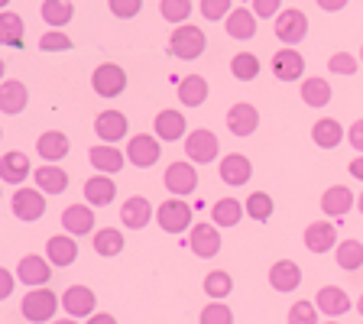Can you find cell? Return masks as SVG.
Wrapping results in <instances>:
<instances>
[{"label":"cell","instance_id":"6da1fadb","mask_svg":"<svg viewBox=\"0 0 363 324\" xmlns=\"http://www.w3.org/2000/svg\"><path fill=\"white\" fill-rule=\"evenodd\" d=\"M59 305H62V298H55L52 289L39 286V289H30V292L23 295L20 311H23V318H26V321H33V324H45V321H52V318H55Z\"/></svg>","mask_w":363,"mask_h":324},{"label":"cell","instance_id":"7a4b0ae2","mask_svg":"<svg viewBox=\"0 0 363 324\" xmlns=\"http://www.w3.org/2000/svg\"><path fill=\"white\" fill-rule=\"evenodd\" d=\"M204 45H208V39H204L201 26H191V23L175 26L172 36H169V52H172V59H182V62L198 59L204 52Z\"/></svg>","mask_w":363,"mask_h":324},{"label":"cell","instance_id":"3957f363","mask_svg":"<svg viewBox=\"0 0 363 324\" xmlns=\"http://www.w3.org/2000/svg\"><path fill=\"white\" fill-rule=\"evenodd\" d=\"M162 185L172 191V198L195 195V189H198V169H195V162H185V159L169 162L166 175H162Z\"/></svg>","mask_w":363,"mask_h":324},{"label":"cell","instance_id":"277c9868","mask_svg":"<svg viewBox=\"0 0 363 324\" xmlns=\"http://www.w3.org/2000/svg\"><path fill=\"white\" fill-rule=\"evenodd\" d=\"M156 220L166 234H185L191 227V208L185 204V198H169V201L159 204Z\"/></svg>","mask_w":363,"mask_h":324},{"label":"cell","instance_id":"5b68a950","mask_svg":"<svg viewBox=\"0 0 363 324\" xmlns=\"http://www.w3.org/2000/svg\"><path fill=\"white\" fill-rule=\"evenodd\" d=\"M218 152H220V140L214 130L198 127L185 136V156H189L191 162H214Z\"/></svg>","mask_w":363,"mask_h":324},{"label":"cell","instance_id":"8992f818","mask_svg":"<svg viewBox=\"0 0 363 324\" xmlns=\"http://www.w3.org/2000/svg\"><path fill=\"white\" fill-rule=\"evenodd\" d=\"M276 36H279L282 45H298L305 36H308V16L302 10L295 7H286L279 16H276Z\"/></svg>","mask_w":363,"mask_h":324},{"label":"cell","instance_id":"52a82bcc","mask_svg":"<svg viewBox=\"0 0 363 324\" xmlns=\"http://www.w3.org/2000/svg\"><path fill=\"white\" fill-rule=\"evenodd\" d=\"M91 84H94V94H101V98H117L127 88V72L121 65H113V62H104V65L94 68Z\"/></svg>","mask_w":363,"mask_h":324},{"label":"cell","instance_id":"ba28073f","mask_svg":"<svg viewBox=\"0 0 363 324\" xmlns=\"http://www.w3.org/2000/svg\"><path fill=\"white\" fill-rule=\"evenodd\" d=\"M189 247L195 257L214 259L220 253V227L218 224H195L189 234Z\"/></svg>","mask_w":363,"mask_h":324},{"label":"cell","instance_id":"9c48e42d","mask_svg":"<svg viewBox=\"0 0 363 324\" xmlns=\"http://www.w3.org/2000/svg\"><path fill=\"white\" fill-rule=\"evenodd\" d=\"M10 208L20 220H39L45 214V191L39 189H16L10 198Z\"/></svg>","mask_w":363,"mask_h":324},{"label":"cell","instance_id":"30bf717a","mask_svg":"<svg viewBox=\"0 0 363 324\" xmlns=\"http://www.w3.org/2000/svg\"><path fill=\"white\" fill-rule=\"evenodd\" d=\"M16 279L30 289L45 286V282L52 279V263H49V257H36V253L23 257L20 266H16Z\"/></svg>","mask_w":363,"mask_h":324},{"label":"cell","instance_id":"8fae6325","mask_svg":"<svg viewBox=\"0 0 363 324\" xmlns=\"http://www.w3.org/2000/svg\"><path fill=\"white\" fill-rule=\"evenodd\" d=\"M159 152H162V146H159L156 136L150 133H136L130 136V143H127V159L133 162V166L140 169H150L159 162Z\"/></svg>","mask_w":363,"mask_h":324},{"label":"cell","instance_id":"7c38bea8","mask_svg":"<svg viewBox=\"0 0 363 324\" xmlns=\"http://www.w3.org/2000/svg\"><path fill=\"white\" fill-rule=\"evenodd\" d=\"M272 75L279 78V82H298L305 75V59L298 49L292 45H282L279 52L272 55Z\"/></svg>","mask_w":363,"mask_h":324},{"label":"cell","instance_id":"4fadbf2b","mask_svg":"<svg viewBox=\"0 0 363 324\" xmlns=\"http://www.w3.org/2000/svg\"><path fill=\"white\" fill-rule=\"evenodd\" d=\"M250 179H253V162H250L247 156H240V152H227V156L220 159V181H224V185L240 189V185H247Z\"/></svg>","mask_w":363,"mask_h":324},{"label":"cell","instance_id":"5bb4252c","mask_svg":"<svg viewBox=\"0 0 363 324\" xmlns=\"http://www.w3.org/2000/svg\"><path fill=\"white\" fill-rule=\"evenodd\" d=\"M257 127H259V111L253 104H247V101H240V104L227 111V130L234 136H253Z\"/></svg>","mask_w":363,"mask_h":324},{"label":"cell","instance_id":"9a60e30c","mask_svg":"<svg viewBox=\"0 0 363 324\" xmlns=\"http://www.w3.org/2000/svg\"><path fill=\"white\" fill-rule=\"evenodd\" d=\"M94 305H98V295L91 292L88 286H68L65 295H62V308L72 318H91Z\"/></svg>","mask_w":363,"mask_h":324},{"label":"cell","instance_id":"2e32d148","mask_svg":"<svg viewBox=\"0 0 363 324\" xmlns=\"http://www.w3.org/2000/svg\"><path fill=\"white\" fill-rule=\"evenodd\" d=\"M88 159H91V166L98 169L101 175H117L123 166H127V162H123V159H127V152H121L113 143L91 146V150H88Z\"/></svg>","mask_w":363,"mask_h":324},{"label":"cell","instance_id":"e0dca14e","mask_svg":"<svg viewBox=\"0 0 363 324\" xmlns=\"http://www.w3.org/2000/svg\"><path fill=\"white\" fill-rule=\"evenodd\" d=\"M315 305H318V311H321V315H328V318H344L354 302H350V295L344 292V289L325 286V289H318Z\"/></svg>","mask_w":363,"mask_h":324},{"label":"cell","instance_id":"ac0fdd59","mask_svg":"<svg viewBox=\"0 0 363 324\" xmlns=\"http://www.w3.org/2000/svg\"><path fill=\"white\" fill-rule=\"evenodd\" d=\"M152 218H156V211H152L150 198H143V195L127 198L121 208V220H123V227H130V230H143Z\"/></svg>","mask_w":363,"mask_h":324},{"label":"cell","instance_id":"d6986e66","mask_svg":"<svg viewBox=\"0 0 363 324\" xmlns=\"http://www.w3.org/2000/svg\"><path fill=\"white\" fill-rule=\"evenodd\" d=\"M269 286L276 292H295L302 286V266L295 259H279V263L269 266Z\"/></svg>","mask_w":363,"mask_h":324},{"label":"cell","instance_id":"ffe728a7","mask_svg":"<svg viewBox=\"0 0 363 324\" xmlns=\"http://www.w3.org/2000/svg\"><path fill=\"white\" fill-rule=\"evenodd\" d=\"M305 247L311 253H328V250H337V227L331 220H315V224L305 227Z\"/></svg>","mask_w":363,"mask_h":324},{"label":"cell","instance_id":"44dd1931","mask_svg":"<svg viewBox=\"0 0 363 324\" xmlns=\"http://www.w3.org/2000/svg\"><path fill=\"white\" fill-rule=\"evenodd\" d=\"M127 130H130V123L121 111H101L94 117V133L101 136V143H117V140L127 136Z\"/></svg>","mask_w":363,"mask_h":324},{"label":"cell","instance_id":"7402d4cb","mask_svg":"<svg viewBox=\"0 0 363 324\" xmlns=\"http://www.w3.org/2000/svg\"><path fill=\"white\" fill-rule=\"evenodd\" d=\"M45 257H49V263L55 266V269H62V266H72L78 259V243L72 234H55L45 240Z\"/></svg>","mask_w":363,"mask_h":324},{"label":"cell","instance_id":"603a6c76","mask_svg":"<svg viewBox=\"0 0 363 324\" xmlns=\"http://www.w3.org/2000/svg\"><path fill=\"white\" fill-rule=\"evenodd\" d=\"M62 227H65V234L72 237H84L94 230V211H91V204H68L65 211H62Z\"/></svg>","mask_w":363,"mask_h":324},{"label":"cell","instance_id":"cb8c5ba5","mask_svg":"<svg viewBox=\"0 0 363 324\" xmlns=\"http://www.w3.org/2000/svg\"><path fill=\"white\" fill-rule=\"evenodd\" d=\"M354 204H357V198L347 185H331V189H325V195H321V211H325L328 218H344V214H350Z\"/></svg>","mask_w":363,"mask_h":324},{"label":"cell","instance_id":"d4e9b609","mask_svg":"<svg viewBox=\"0 0 363 324\" xmlns=\"http://www.w3.org/2000/svg\"><path fill=\"white\" fill-rule=\"evenodd\" d=\"M68 150H72V143H68V136L62 130H45L36 140V152L45 162H62L68 156Z\"/></svg>","mask_w":363,"mask_h":324},{"label":"cell","instance_id":"484cf974","mask_svg":"<svg viewBox=\"0 0 363 324\" xmlns=\"http://www.w3.org/2000/svg\"><path fill=\"white\" fill-rule=\"evenodd\" d=\"M33 181H36V189L45 191V195H62L68 189V172L62 166H55V162H45V166H39L33 172Z\"/></svg>","mask_w":363,"mask_h":324},{"label":"cell","instance_id":"4316f807","mask_svg":"<svg viewBox=\"0 0 363 324\" xmlns=\"http://www.w3.org/2000/svg\"><path fill=\"white\" fill-rule=\"evenodd\" d=\"M257 20H259V16L253 13V10L234 7V13L224 20V30H227V36H234V39H240V43H247V39L257 36Z\"/></svg>","mask_w":363,"mask_h":324},{"label":"cell","instance_id":"83f0119b","mask_svg":"<svg viewBox=\"0 0 363 324\" xmlns=\"http://www.w3.org/2000/svg\"><path fill=\"white\" fill-rule=\"evenodd\" d=\"M84 198H88L91 208H107V204L117 198V185H113L111 175H91L88 181H84Z\"/></svg>","mask_w":363,"mask_h":324},{"label":"cell","instance_id":"f1b7e54d","mask_svg":"<svg viewBox=\"0 0 363 324\" xmlns=\"http://www.w3.org/2000/svg\"><path fill=\"white\" fill-rule=\"evenodd\" d=\"M26 104H30V91H26V84L23 82L10 78V82L0 84V111L7 113V117L26 111Z\"/></svg>","mask_w":363,"mask_h":324},{"label":"cell","instance_id":"f546056e","mask_svg":"<svg viewBox=\"0 0 363 324\" xmlns=\"http://www.w3.org/2000/svg\"><path fill=\"white\" fill-rule=\"evenodd\" d=\"M0 175H4L7 185H23L26 175H30V156L20 150H7L0 159Z\"/></svg>","mask_w":363,"mask_h":324},{"label":"cell","instance_id":"4dcf8cb0","mask_svg":"<svg viewBox=\"0 0 363 324\" xmlns=\"http://www.w3.org/2000/svg\"><path fill=\"white\" fill-rule=\"evenodd\" d=\"M344 136H347V130L340 127V121H334V117H321V121H315V127H311V140H315V146H321V150L340 146Z\"/></svg>","mask_w":363,"mask_h":324},{"label":"cell","instance_id":"1f68e13d","mask_svg":"<svg viewBox=\"0 0 363 324\" xmlns=\"http://www.w3.org/2000/svg\"><path fill=\"white\" fill-rule=\"evenodd\" d=\"M243 218H247V208L237 198H218L211 204V224L218 227H237Z\"/></svg>","mask_w":363,"mask_h":324},{"label":"cell","instance_id":"d6a6232c","mask_svg":"<svg viewBox=\"0 0 363 324\" xmlns=\"http://www.w3.org/2000/svg\"><path fill=\"white\" fill-rule=\"evenodd\" d=\"M156 136L166 140V143H175L185 136V113L182 111H159L156 113Z\"/></svg>","mask_w":363,"mask_h":324},{"label":"cell","instance_id":"836d02e7","mask_svg":"<svg viewBox=\"0 0 363 324\" xmlns=\"http://www.w3.org/2000/svg\"><path fill=\"white\" fill-rule=\"evenodd\" d=\"M208 82H204L201 75H185L179 82V101L185 107H201L204 101H208Z\"/></svg>","mask_w":363,"mask_h":324},{"label":"cell","instance_id":"e575fe53","mask_svg":"<svg viewBox=\"0 0 363 324\" xmlns=\"http://www.w3.org/2000/svg\"><path fill=\"white\" fill-rule=\"evenodd\" d=\"M302 101L308 107H315V111H321V107L331 104V84H328V78H305L302 82Z\"/></svg>","mask_w":363,"mask_h":324},{"label":"cell","instance_id":"d590c367","mask_svg":"<svg viewBox=\"0 0 363 324\" xmlns=\"http://www.w3.org/2000/svg\"><path fill=\"white\" fill-rule=\"evenodd\" d=\"M75 16V7H72V0H43V20L49 30H62L68 26Z\"/></svg>","mask_w":363,"mask_h":324},{"label":"cell","instance_id":"8d00e7d4","mask_svg":"<svg viewBox=\"0 0 363 324\" xmlns=\"http://www.w3.org/2000/svg\"><path fill=\"white\" fill-rule=\"evenodd\" d=\"M94 253H98V257H117V253H123V234L117 227H101V230H94Z\"/></svg>","mask_w":363,"mask_h":324},{"label":"cell","instance_id":"74e56055","mask_svg":"<svg viewBox=\"0 0 363 324\" xmlns=\"http://www.w3.org/2000/svg\"><path fill=\"white\" fill-rule=\"evenodd\" d=\"M204 292H208V298H227V295L234 292V279H230V272L224 269H211L208 276H204Z\"/></svg>","mask_w":363,"mask_h":324},{"label":"cell","instance_id":"f35d334b","mask_svg":"<svg viewBox=\"0 0 363 324\" xmlns=\"http://www.w3.org/2000/svg\"><path fill=\"white\" fill-rule=\"evenodd\" d=\"M23 20L20 13H13V10H4V16H0V43L4 45H23Z\"/></svg>","mask_w":363,"mask_h":324},{"label":"cell","instance_id":"ab89813d","mask_svg":"<svg viewBox=\"0 0 363 324\" xmlns=\"http://www.w3.org/2000/svg\"><path fill=\"white\" fill-rule=\"evenodd\" d=\"M334 253H337V266H340V269L354 272V269H360V266H363V243L360 240H340Z\"/></svg>","mask_w":363,"mask_h":324},{"label":"cell","instance_id":"60d3db41","mask_svg":"<svg viewBox=\"0 0 363 324\" xmlns=\"http://www.w3.org/2000/svg\"><path fill=\"white\" fill-rule=\"evenodd\" d=\"M230 75H234L237 82H253V78L259 75V59L253 52H237L234 59H230Z\"/></svg>","mask_w":363,"mask_h":324},{"label":"cell","instance_id":"b9f144b4","mask_svg":"<svg viewBox=\"0 0 363 324\" xmlns=\"http://www.w3.org/2000/svg\"><path fill=\"white\" fill-rule=\"evenodd\" d=\"M191 10H195L191 7V0H159V13H162V20L175 23V26L189 23Z\"/></svg>","mask_w":363,"mask_h":324},{"label":"cell","instance_id":"7bdbcfd3","mask_svg":"<svg viewBox=\"0 0 363 324\" xmlns=\"http://www.w3.org/2000/svg\"><path fill=\"white\" fill-rule=\"evenodd\" d=\"M243 208H247V218L259 220V224L272 218V198L266 195V191H253V195L247 198V204H243Z\"/></svg>","mask_w":363,"mask_h":324},{"label":"cell","instance_id":"ee69618b","mask_svg":"<svg viewBox=\"0 0 363 324\" xmlns=\"http://www.w3.org/2000/svg\"><path fill=\"white\" fill-rule=\"evenodd\" d=\"M39 49L43 52H68V49H75V43H72V36L62 30H49L39 36Z\"/></svg>","mask_w":363,"mask_h":324},{"label":"cell","instance_id":"f6af8a7d","mask_svg":"<svg viewBox=\"0 0 363 324\" xmlns=\"http://www.w3.org/2000/svg\"><path fill=\"white\" fill-rule=\"evenodd\" d=\"M201 324H234V311L227 308L224 302H208L204 305V311H201Z\"/></svg>","mask_w":363,"mask_h":324},{"label":"cell","instance_id":"bcb514c9","mask_svg":"<svg viewBox=\"0 0 363 324\" xmlns=\"http://www.w3.org/2000/svg\"><path fill=\"white\" fill-rule=\"evenodd\" d=\"M289 324H318V305L311 302H295L292 308H289Z\"/></svg>","mask_w":363,"mask_h":324},{"label":"cell","instance_id":"7dc6e473","mask_svg":"<svg viewBox=\"0 0 363 324\" xmlns=\"http://www.w3.org/2000/svg\"><path fill=\"white\" fill-rule=\"evenodd\" d=\"M328 68H331L334 75H357V68H360V59H354L350 52H334L328 59Z\"/></svg>","mask_w":363,"mask_h":324},{"label":"cell","instance_id":"c3c4849f","mask_svg":"<svg viewBox=\"0 0 363 324\" xmlns=\"http://www.w3.org/2000/svg\"><path fill=\"white\" fill-rule=\"evenodd\" d=\"M234 13V4L230 0H201V16L204 20H227Z\"/></svg>","mask_w":363,"mask_h":324},{"label":"cell","instance_id":"681fc988","mask_svg":"<svg viewBox=\"0 0 363 324\" xmlns=\"http://www.w3.org/2000/svg\"><path fill=\"white\" fill-rule=\"evenodd\" d=\"M107 7L117 20H133L140 10H143V0H107Z\"/></svg>","mask_w":363,"mask_h":324},{"label":"cell","instance_id":"f907efd6","mask_svg":"<svg viewBox=\"0 0 363 324\" xmlns=\"http://www.w3.org/2000/svg\"><path fill=\"white\" fill-rule=\"evenodd\" d=\"M253 13L259 20H276L282 13V0H253Z\"/></svg>","mask_w":363,"mask_h":324},{"label":"cell","instance_id":"816d5d0a","mask_svg":"<svg viewBox=\"0 0 363 324\" xmlns=\"http://www.w3.org/2000/svg\"><path fill=\"white\" fill-rule=\"evenodd\" d=\"M347 140H350V146H354V150L363 156V117H360V121H354V123H350V130H347Z\"/></svg>","mask_w":363,"mask_h":324},{"label":"cell","instance_id":"f5cc1de1","mask_svg":"<svg viewBox=\"0 0 363 324\" xmlns=\"http://www.w3.org/2000/svg\"><path fill=\"white\" fill-rule=\"evenodd\" d=\"M13 286H16V276L7 269H0V298H7V295H13Z\"/></svg>","mask_w":363,"mask_h":324},{"label":"cell","instance_id":"db71d44e","mask_svg":"<svg viewBox=\"0 0 363 324\" xmlns=\"http://www.w3.org/2000/svg\"><path fill=\"white\" fill-rule=\"evenodd\" d=\"M318 7L328 10V13H337V10L347 7V0H318Z\"/></svg>","mask_w":363,"mask_h":324},{"label":"cell","instance_id":"11a10c76","mask_svg":"<svg viewBox=\"0 0 363 324\" xmlns=\"http://www.w3.org/2000/svg\"><path fill=\"white\" fill-rule=\"evenodd\" d=\"M84 324H117V318L107 315V311H98V315H91Z\"/></svg>","mask_w":363,"mask_h":324},{"label":"cell","instance_id":"9f6ffc18","mask_svg":"<svg viewBox=\"0 0 363 324\" xmlns=\"http://www.w3.org/2000/svg\"><path fill=\"white\" fill-rule=\"evenodd\" d=\"M350 175H354V179H360L363 181V156H357V159H350Z\"/></svg>","mask_w":363,"mask_h":324},{"label":"cell","instance_id":"6f0895ef","mask_svg":"<svg viewBox=\"0 0 363 324\" xmlns=\"http://www.w3.org/2000/svg\"><path fill=\"white\" fill-rule=\"evenodd\" d=\"M52 324H78V321H75V318H55Z\"/></svg>","mask_w":363,"mask_h":324},{"label":"cell","instance_id":"680465c9","mask_svg":"<svg viewBox=\"0 0 363 324\" xmlns=\"http://www.w3.org/2000/svg\"><path fill=\"white\" fill-rule=\"evenodd\" d=\"M357 208H360V214H363V191H360V198H357Z\"/></svg>","mask_w":363,"mask_h":324},{"label":"cell","instance_id":"91938a15","mask_svg":"<svg viewBox=\"0 0 363 324\" xmlns=\"http://www.w3.org/2000/svg\"><path fill=\"white\" fill-rule=\"evenodd\" d=\"M357 311H360V315H363V295H360V302H357Z\"/></svg>","mask_w":363,"mask_h":324},{"label":"cell","instance_id":"94428289","mask_svg":"<svg viewBox=\"0 0 363 324\" xmlns=\"http://www.w3.org/2000/svg\"><path fill=\"white\" fill-rule=\"evenodd\" d=\"M7 4H10V0H0V7H7Z\"/></svg>","mask_w":363,"mask_h":324},{"label":"cell","instance_id":"6125c7cd","mask_svg":"<svg viewBox=\"0 0 363 324\" xmlns=\"http://www.w3.org/2000/svg\"><path fill=\"white\" fill-rule=\"evenodd\" d=\"M360 62H363V45H360Z\"/></svg>","mask_w":363,"mask_h":324},{"label":"cell","instance_id":"be15d7a7","mask_svg":"<svg viewBox=\"0 0 363 324\" xmlns=\"http://www.w3.org/2000/svg\"><path fill=\"white\" fill-rule=\"evenodd\" d=\"M325 324H340V321H325Z\"/></svg>","mask_w":363,"mask_h":324}]
</instances>
